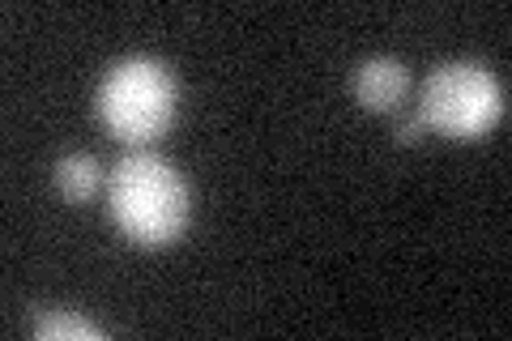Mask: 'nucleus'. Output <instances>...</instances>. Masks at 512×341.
<instances>
[{
  "instance_id": "f257e3e1",
  "label": "nucleus",
  "mask_w": 512,
  "mask_h": 341,
  "mask_svg": "<svg viewBox=\"0 0 512 341\" xmlns=\"http://www.w3.org/2000/svg\"><path fill=\"white\" fill-rule=\"evenodd\" d=\"M107 209L137 248H167L192 222V192L184 175L154 150L124 154L107 175Z\"/></svg>"
},
{
  "instance_id": "f03ea898",
  "label": "nucleus",
  "mask_w": 512,
  "mask_h": 341,
  "mask_svg": "<svg viewBox=\"0 0 512 341\" xmlns=\"http://www.w3.org/2000/svg\"><path fill=\"white\" fill-rule=\"evenodd\" d=\"M175 116V77L163 60L128 56L111 64L99 86V120L111 137L128 145H150L167 133Z\"/></svg>"
},
{
  "instance_id": "7ed1b4c3",
  "label": "nucleus",
  "mask_w": 512,
  "mask_h": 341,
  "mask_svg": "<svg viewBox=\"0 0 512 341\" xmlns=\"http://www.w3.org/2000/svg\"><path fill=\"white\" fill-rule=\"evenodd\" d=\"M419 116L427 128L453 141H474L504 116V86L487 64L474 60H448L423 86Z\"/></svg>"
},
{
  "instance_id": "20e7f679",
  "label": "nucleus",
  "mask_w": 512,
  "mask_h": 341,
  "mask_svg": "<svg viewBox=\"0 0 512 341\" xmlns=\"http://www.w3.org/2000/svg\"><path fill=\"white\" fill-rule=\"evenodd\" d=\"M350 94H355V103L363 111L389 116V111L402 107V99L410 94V69L393 56H372L350 73Z\"/></svg>"
},
{
  "instance_id": "39448f33",
  "label": "nucleus",
  "mask_w": 512,
  "mask_h": 341,
  "mask_svg": "<svg viewBox=\"0 0 512 341\" xmlns=\"http://www.w3.org/2000/svg\"><path fill=\"white\" fill-rule=\"evenodd\" d=\"M99 184H103V171H99V158L94 154H64L56 162V188L64 201L82 205L99 192Z\"/></svg>"
},
{
  "instance_id": "423d86ee",
  "label": "nucleus",
  "mask_w": 512,
  "mask_h": 341,
  "mask_svg": "<svg viewBox=\"0 0 512 341\" xmlns=\"http://www.w3.org/2000/svg\"><path fill=\"white\" fill-rule=\"evenodd\" d=\"M35 337L39 341H103L107 329L103 324H94L86 316H77V312H39L35 316Z\"/></svg>"
},
{
  "instance_id": "0eeeda50",
  "label": "nucleus",
  "mask_w": 512,
  "mask_h": 341,
  "mask_svg": "<svg viewBox=\"0 0 512 341\" xmlns=\"http://www.w3.org/2000/svg\"><path fill=\"white\" fill-rule=\"evenodd\" d=\"M427 133V124H423V116H410L402 128H397V141H402V145H414V141H419Z\"/></svg>"
}]
</instances>
